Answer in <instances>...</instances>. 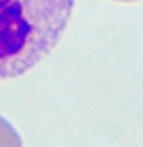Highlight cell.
Here are the masks:
<instances>
[{
    "instance_id": "cell-3",
    "label": "cell",
    "mask_w": 143,
    "mask_h": 147,
    "mask_svg": "<svg viewBox=\"0 0 143 147\" xmlns=\"http://www.w3.org/2000/svg\"><path fill=\"white\" fill-rule=\"evenodd\" d=\"M118 2H136V0H118Z\"/></svg>"
},
{
    "instance_id": "cell-1",
    "label": "cell",
    "mask_w": 143,
    "mask_h": 147,
    "mask_svg": "<svg viewBox=\"0 0 143 147\" xmlns=\"http://www.w3.org/2000/svg\"><path fill=\"white\" fill-rule=\"evenodd\" d=\"M74 0H0V81L22 77L49 56Z\"/></svg>"
},
{
    "instance_id": "cell-2",
    "label": "cell",
    "mask_w": 143,
    "mask_h": 147,
    "mask_svg": "<svg viewBox=\"0 0 143 147\" xmlns=\"http://www.w3.org/2000/svg\"><path fill=\"white\" fill-rule=\"evenodd\" d=\"M0 146H10V147L22 146L21 137L18 136L16 129L2 115H0Z\"/></svg>"
}]
</instances>
